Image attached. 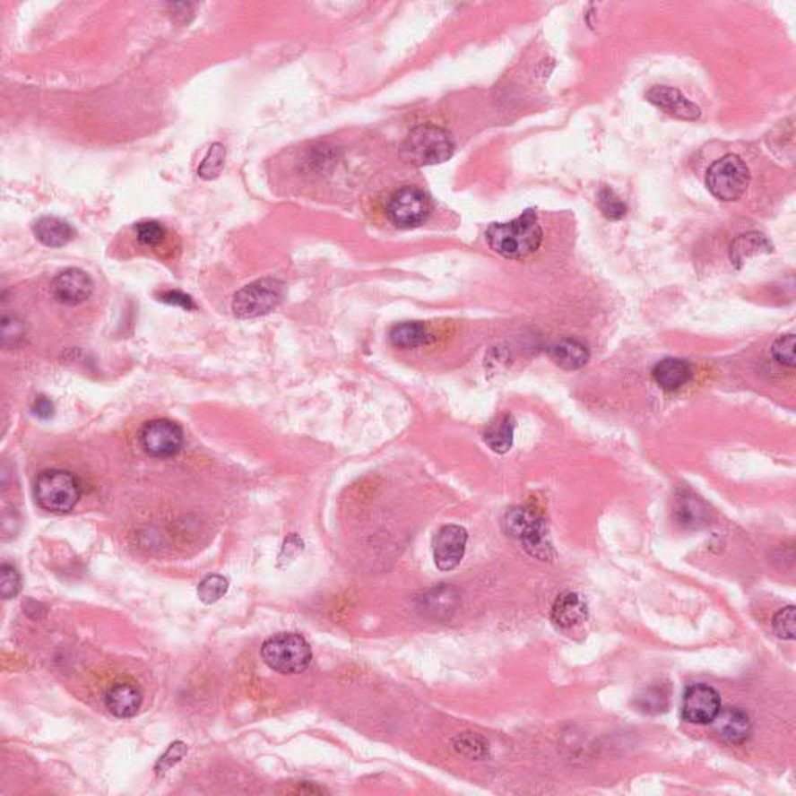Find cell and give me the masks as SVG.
I'll list each match as a JSON object with an SVG mask.
<instances>
[{
	"mask_svg": "<svg viewBox=\"0 0 796 796\" xmlns=\"http://www.w3.org/2000/svg\"><path fill=\"white\" fill-rule=\"evenodd\" d=\"M262 658L275 672L296 675L310 668L313 652L307 639L298 633H277L264 641Z\"/></svg>",
	"mask_w": 796,
	"mask_h": 796,
	"instance_id": "4",
	"label": "cell"
},
{
	"mask_svg": "<svg viewBox=\"0 0 796 796\" xmlns=\"http://www.w3.org/2000/svg\"><path fill=\"white\" fill-rule=\"evenodd\" d=\"M454 152V141L446 129L437 125H419L411 131L402 147L403 158L414 165L446 162Z\"/></svg>",
	"mask_w": 796,
	"mask_h": 796,
	"instance_id": "3",
	"label": "cell"
},
{
	"mask_svg": "<svg viewBox=\"0 0 796 796\" xmlns=\"http://www.w3.org/2000/svg\"><path fill=\"white\" fill-rule=\"evenodd\" d=\"M229 582L223 575H209L198 586V596L204 603H215L228 593Z\"/></svg>",
	"mask_w": 796,
	"mask_h": 796,
	"instance_id": "27",
	"label": "cell"
},
{
	"mask_svg": "<svg viewBox=\"0 0 796 796\" xmlns=\"http://www.w3.org/2000/svg\"><path fill=\"white\" fill-rule=\"evenodd\" d=\"M389 340L397 349H417L428 346L434 341V334L427 324L402 323L397 324L389 333Z\"/></svg>",
	"mask_w": 796,
	"mask_h": 796,
	"instance_id": "20",
	"label": "cell"
},
{
	"mask_svg": "<svg viewBox=\"0 0 796 796\" xmlns=\"http://www.w3.org/2000/svg\"><path fill=\"white\" fill-rule=\"evenodd\" d=\"M552 361L565 370H577L584 368L590 359V351L580 341L565 338L550 347Z\"/></svg>",
	"mask_w": 796,
	"mask_h": 796,
	"instance_id": "19",
	"label": "cell"
},
{
	"mask_svg": "<svg viewBox=\"0 0 796 796\" xmlns=\"http://www.w3.org/2000/svg\"><path fill=\"white\" fill-rule=\"evenodd\" d=\"M92 291H94V281L89 277L88 273L78 268H69L59 273L52 281L53 298H56L59 304L69 307L86 302L92 296Z\"/></svg>",
	"mask_w": 796,
	"mask_h": 796,
	"instance_id": "12",
	"label": "cell"
},
{
	"mask_svg": "<svg viewBox=\"0 0 796 796\" xmlns=\"http://www.w3.org/2000/svg\"><path fill=\"white\" fill-rule=\"evenodd\" d=\"M31 410L39 419H50L53 416V403L46 397L36 398Z\"/></svg>",
	"mask_w": 796,
	"mask_h": 796,
	"instance_id": "36",
	"label": "cell"
},
{
	"mask_svg": "<svg viewBox=\"0 0 796 796\" xmlns=\"http://www.w3.org/2000/svg\"><path fill=\"white\" fill-rule=\"evenodd\" d=\"M165 230L164 224L154 221V220H147L135 224V235L137 240L141 241L145 247H158L164 241Z\"/></svg>",
	"mask_w": 796,
	"mask_h": 796,
	"instance_id": "30",
	"label": "cell"
},
{
	"mask_svg": "<svg viewBox=\"0 0 796 796\" xmlns=\"http://www.w3.org/2000/svg\"><path fill=\"white\" fill-rule=\"evenodd\" d=\"M21 592V577L16 568L4 563L0 568V593L4 599L16 597Z\"/></svg>",
	"mask_w": 796,
	"mask_h": 796,
	"instance_id": "33",
	"label": "cell"
},
{
	"mask_svg": "<svg viewBox=\"0 0 796 796\" xmlns=\"http://www.w3.org/2000/svg\"><path fill=\"white\" fill-rule=\"evenodd\" d=\"M504 529L509 537L520 540L533 558L548 562L554 557L545 518L535 510L527 507L510 509L504 516Z\"/></svg>",
	"mask_w": 796,
	"mask_h": 796,
	"instance_id": "2",
	"label": "cell"
},
{
	"mask_svg": "<svg viewBox=\"0 0 796 796\" xmlns=\"http://www.w3.org/2000/svg\"><path fill=\"white\" fill-rule=\"evenodd\" d=\"M433 203L427 192L417 186H403L387 201L386 212L391 223L400 229L417 228L427 221Z\"/></svg>",
	"mask_w": 796,
	"mask_h": 796,
	"instance_id": "8",
	"label": "cell"
},
{
	"mask_svg": "<svg viewBox=\"0 0 796 796\" xmlns=\"http://www.w3.org/2000/svg\"><path fill=\"white\" fill-rule=\"evenodd\" d=\"M454 748L463 753V755L470 756V757H482L487 755V742L484 739L476 736V734H463L454 740Z\"/></svg>",
	"mask_w": 796,
	"mask_h": 796,
	"instance_id": "32",
	"label": "cell"
},
{
	"mask_svg": "<svg viewBox=\"0 0 796 796\" xmlns=\"http://www.w3.org/2000/svg\"><path fill=\"white\" fill-rule=\"evenodd\" d=\"M486 240L493 251L506 258H526L539 251L543 243V229L533 209L507 223H493L486 230Z\"/></svg>",
	"mask_w": 796,
	"mask_h": 796,
	"instance_id": "1",
	"label": "cell"
},
{
	"mask_svg": "<svg viewBox=\"0 0 796 796\" xmlns=\"http://www.w3.org/2000/svg\"><path fill=\"white\" fill-rule=\"evenodd\" d=\"M772 251L773 247L764 235L749 232V234L740 235L738 240L732 243L730 255H731L732 264H744L745 260H748L751 255Z\"/></svg>",
	"mask_w": 796,
	"mask_h": 796,
	"instance_id": "23",
	"label": "cell"
},
{
	"mask_svg": "<svg viewBox=\"0 0 796 796\" xmlns=\"http://www.w3.org/2000/svg\"><path fill=\"white\" fill-rule=\"evenodd\" d=\"M749 184L748 167L738 154H726L715 160L706 173V187L721 201H734L745 194Z\"/></svg>",
	"mask_w": 796,
	"mask_h": 796,
	"instance_id": "7",
	"label": "cell"
},
{
	"mask_svg": "<svg viewBox=\"0 0 796 796\" xmlns=\"http://www.w3.org/2000/svg\"><path fill=\"white\" fill-rule=\"evenodd\" d=\"M673 514L677 522L688 529H702L711 523V509L708 504L694 493L683 492L677 495Z\"/></svg>",
	"mask_w": 796,
	"mask_h": 796,
	"instance_id": "16",
	"label": "cell"
},
{
	"mask_svg": "<svg viewBox=\"0 0 796 796\" xmlns=\"http://www.w3.org/2000/svg\"><path fill=\"white\" fill-rule=\"evenodd\" d=\"M35 497L41 509L52 514H67L80 501L82 487L67 470H46L36 478Z\"/></svg>",
	"mask_w": 796,
	"mask_h": 796,
	"instance_id": "5",
	"label": "cell"
},
{
	"mask_svg": "<svg viewBox=\"0 0 796 796\" xmlns=\"http://www.w3.org/2000/svg\"><path fill=\"white\" fill-rule=\"evenodd\" d=\"M645 97L652 105L679 120L694 122L702 116V109L696 103H692L691 100L686 99L679 89L671 86H653L649 89Z\"/></svg>",
	"mask_w": 796,
	"mask_h": 796,
	"instance_id": "13",
	"label": "cell"
},
{
	"mask_svg": "<svg viewBox=\"0 0 796 796\" xmlns=\"http://www.w3.org/2000/svg\"><path fill=\"white\" fill-rule=\"evenodd\" d=\"M772 353L778 363L784 364L787 368L795 366V334H781L778 340L773 342Z\"/></svg>",
	"mask_w": 796,
	"mask_h": 796,
	"instance_id": "31",
	"label": "cell"
},
{
	"mask_svg": "<svg viewBox=\"0 0 796 796\" xmlns=\"http://www.w3.org/2000/svg\"><path fill=\"white\" fill-rule=\"evenodd\" d=\"M588 607L577 593H562L550 610V621L560 630L573 628L586 621Z\"/></svg>",
	"mask_w": 796,
	"mask_h": 796,
	"instance_id": "15",
	"label": "cell"
},
{
	"mask_svg": "<svg viewBox=\"0 0 796 796\" xmlns=\"http://www.w3.org/2000/svg\"><path fill=\"white\" fill-rule=\"evenodd\" d=\"M795 610L793 605H789V607H784V609L779 610L778 613L773 616V630H774L778 638L795 639Z\"/></svg>",
	"mask_w": 796,
	"mask_h": 796,
	"instance_id": "29",
	"label": "cell"
},
{
	"mask_svg": "<svg viewBox=\"0 0 796 796\" xmlns=\"http://www.w3.org/2000/svg\"><path fill=\"white\" fill-rule=\"evenodd\" d=\"M711 725H714V731L722 740L734 745L747 742L751 736V728H753L748 713L738 706L721 708L719 714Z\"/></svg>",
	"mask_w": 796,
	"mask_h": 796,
	"instance_id": "14",
	"label": "cell"
},
{
	"mask_svg": "<svg viewBox=\"0 0 796 796\" xmlns=\"http://www.w3.org/2000/svg\"><path fill=\"white\" fill-rule=\"evenodd\" d=\"M514 429L515 422L510 414H503L497 417L495 422L490 423L484 433V442L490 450L499 454H504L512 448L514 444Z\"/></svg>",
	"mask_w": 796,
	"mask_h": 796,
	"instance_id": "22",
	"label": "cell"
},
{
	"mask_svg": "<svg viewBox=\"0 0 796 796\" xmlns=\"http://www.w3.org/2000/svg\"><path fill=\"white\" fill-rule=\"evenodd\" d=\"M160 300L165 302V304L181 307L184 310H194L195 307H196L194 298L187 296V294L181 293V291H169V293H164L160 296Z\"/></svg>",
	"mask_w": 796,
	"mask_h": 796,
	"instance_id": "35",
	"label": "cell"
},
{
	"mask_svg": "<svg viewBox=\"0 0 796 796\" xmlns=\"http://www.w3.org/2000/svg\"><path fill=\"white\" fill-rule=\"evenodd\" d=\"M635 705L645 714H662L668 711L669 692L660 686H652L635 696Z\"/></svg>",
	"mask_w": 796,
	"mask_h": 796,
	"instance_id": "24",
	"label": "cell"
},
{
	"mask_svg": "<svg viewBox=\"0 0 796 796\" xmlns=\"http://www.w3.org/2000/svg\"><path fill=\"white\" fill-rule=\"evenodd\" d=\"M142 448L152 457H171L181 451L184 433L177 423L167 419L150 420L139 434Z\"/></svg>",
	"mask_w": 796,
	"mask_h": 796,
	"instance_id": "9",
	"label": "cell"
},
{
	"mask_svg": "<svg viewBox=\"0 0 796 796\" xmlns=\"http://www.w3.org/2000/svg\"><path fill=\"white\" fill-rule=\"evenodd\" d=\"M722 708L721 696L705 683L691 685L683 696L681 715L692 725H711Z\"/></svg>",
	"mask_w": 796,
	"mask_h": 796,
	"instance_id": "10",
	"label": "cell"
},
{
	"mask_svg": "<svg viewBox=\"0 0 796 796\" xmlns=\"http://www.w3.org/2000/svg\"><path fill=\"white\" fill-rule=\"evenodd\" d=\"M656 385L664 391H677L688 385L692 378V366L686 359L666 358L655 364L652 370Z\"/></svg>",
	"mask_w": 796,
	"mask_h": 796,
	"instance_id": "18",
	"label": "cell"
},
{
	"mask_svg": "<svg viewBox=\"0 0 796 796\" xmlns=\"http://www.w3.org/2000/svg\"><path fill=\"white\" fill-rule=\"evenodd\" d=\"M27 338V325L22 319L14 315H4L2 317V340L6 349H18L24 346Z\"/></svg>",
	"mask_w": 796,
	"mask_h": 796,
	"instance_id": "25",
	"label": "cell"
},
{
	"mask_svg": "<svg viewBox=\"0 0 796 796\" xmlns=\"http://www.w3.org/2000/svg\"><path fill=\"white\" fill-rule=\"evenodd\" d=\"M106 708L118 719L134 717L142 706V692L131 683H117L106 692Z\"/></svg>",
	"mask_w": 796,
	"mask_h": 796,
	"instance_id": "17",
	"label": "cell"
},
{
	"mask_svg": "<svg viewBox=\"0 0 796 796\" xmlns=\"http://www.w3.org/2000/svg\"><path fill=\"white\" fill-rule=\"evenodd\" d=\"M186 755H187V747H186V744L176 742V744L170 745L169 751H167V753L160 757V761L158 762L156 772L164 773L165 770L173 767L176 762L181 761L182 757Z\"/></svg>",
	"mask_w": 796,
	"mask_h": 796,
	"instance_id": "34",
	"label": "cell"
},
{
	"mask_svg": "<svg viewBox=\"0 0 796 796\" xmlns=\"http://www.w3.org/2000/svg\"><path fill=\"white\" fill-rule=\"evenodd\" d=\"M224 162H226V148L221 143H213L203 159V162L199 164L198 175L203 179H215L223 170Z\"/></svg>",
	"mask_w": 796,
	"mask_h": 796,
	"instance_id": "26",
	"label": "cell"
},
{
	"mask_svg": "<svg viewBox=\"0 0 796 796\" xmlns=\"http://www.w3.org/2000/svg\"><path fill=\"white\" fill-rule=\"evenodd\" d=\"M33 234L44 247H65L74 237L71 224L56 217H42L33 224Z\"/></svg>",
	"mask_w": 796,
	"mask_h": 796,
	"instance_id": "21",
	"label": "cell"
},
{
	"mask_svg": "<svg viewBox=\"0 0 796 796\" xmlns=\"http://www.w3.org/2000/svg\"><path fill=\"white\" fill-rule=\"evenodd\" d=\"M599 209L609 220H621L626 215L627 205L610 187H605L599 194Z\"/></svg>",
	"mask_w": 796,
	"mask_h": 796,
	"instance_id": "28",
	"label": "cell"
},
{
	"mask_svg": "<svg viewBox=\"0 0 796 796\" xmlns=\"http://www.w3.org/2000/svg\"><path fill=\"white\" fill-rule=\"evenodd\" d=\"M285 294V285L277 279H258L235 294L232 311L240 319L264 316L275 310Z\"/></svg>",
	"mask_w": 796,
	"mask_h": 796,
	"instance_id": "6",
	"label": "cell"
},
{
	"mask_svg": "<svg viewBox=\"0 0 796 796\" xmlns=\"http://www.w3.org/2000/svg\"><path fill=\"white\" fill-rule=\"evenodd\" d=\"M469 533L463 526L448 524L440 527L433 540L434 562L440 571L456 568L465 554Z\"/></svg>",
	"mask_w": 796,
	"mask_h": 796,
	"instance_id": "11",
	"label": "cell"
}]
</instances>
